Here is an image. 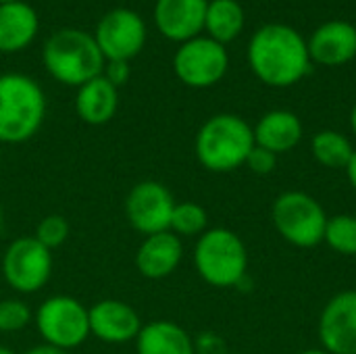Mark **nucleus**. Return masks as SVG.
Here are the masks:
<instances>
[{
  "mask_svg": "<svg viewBox=\"0 0 356 354\" xmlns=\"http://www.w3.org/2000/svg\"><path fill=\"white\" fill-rule=\"evenodd\" d=\"M248 63L252 73L273 88H290L311 71L307 40L286 23H267L254 31Z\"/></svg>",
  "mask_w": 356,
  "mask_h": 354,
  "instance_id": "obj_1",
  "label": "nucleus"
},
{
  "mask_svg": "<svg viewBox=\"0 0 356 354\" xmlns=\"http://www.w3.org/2000/svg\"><path fill=\"white\" fill-rule=\"evenodd\" d=\"M198 163L213 173H229L242 167L254 148L252 127L238 115L211 117L196 134Z\"/></svg>",
  "mask_w": 356,
  "mask_h": 354,
  "instance_id": "obj_2",
  "label": "nucleus"
},
{
  "mask_svg": "<svg viewBox=\"0 0 356 354\" xmlns=\"http://www.w3.org/2000/svg\"><path fill=\"white\" fill-rule=\"evenodd\" d=\"M46 71L65 86H83L102 75L104 56L94 35L81 29H60L52 33L42 50Z\"/></svg>",
  "mask_w": 356,
  "mask_h": 354,
  "instance_id": "obj_3",
  "label": "nucleus"
},
{
  "mask_svg": "<svg viewBox=\"0 0 356 354\" xmlns=\"http://www.w3.org/2000/svg\"><path fill=\"white\" fill-rule=\"evenodd\" d=\"M46 115L42 88L27 75H0V144L31 140Z\"/></svg>",
  "mask_w": 356,
  "mask_h": 354,
  "instance_id": "obj_4",
  "label": "nucleus"
},
{
  "mask_svg": "<svg viewBox=\"0 0 356 354\" xmlns=\"http://www.w3.org/2000/svg\"><path fill=\"white\" fill-rule=\"evenodd\" d=\"M198 275L215 288L240 286L248 269V252L242 238L227 227L207 230L194 248Z\"/></svg>",
  "mask_w": 356,
  "mask_h": 354,
  "instance_id": "obj_5",
  "label": "nucleus"
},
{
  "mask_svg": "<svg viewBox=\"0 0 356 354\" xmlns=\"http://www.w3.org/2000/svg\"><path fill=\"white\" fill-rule=\"evenodd\" d=\"M271 219L277 234L288 244L298 248H315L323 242L330 217L311 194L290 190L275 198Z\"/></svg>",
  "mask_w": 356,
  "mask_h": 354,
  "instance_id": "obj_6",
  "label": "nucleus"
},
{
  "mask_svg": "<svg viewBox=\"0 0 356 354\" xmlns=\"http://www.w3.org/2000/svg\"><path fill=\"white\" fill-rule=\"evenodd\" d=\"M35 325L46 344L63 351L77 348L90 336L88 309L73 296H50L35 311Z\"/></svg>",
  "mask_w": 356,
  "mask_h": 354,
  "instance_id": "obj_7",
  "label": "nucleus"
},
{
  "mask_svg": "<svg viewBox=\"0 0 356 354\" xmlns=\"http://www.w3.org/2000/svg\"><path fill=\"white\" fill-rule=\"evenodd\" d=\"M52 273V252L33 236L17 238L8 244L2 257V275L19 294L42 290Z\"/></svg>",
  "mask_w": 356,
  "mask_h": 354,
  "instance_id": "obj_8",
  "label": "nucleus"
},
{
  "mask_svg": "<svg viewBox=\"0 0 356 354\" xmlns=\"http://www.w3.org/2000/svg\"><path fill=\"white\" fill-rule=\"evenodd\" d=\"M229 67V56L223 44L211 38H192L184 42L173 58V71L190 88H211L219 83Z\"/></svg>",
  "mask_w": 356,
  "mask_h": 354,
  "instance_id": "obj_9",
  "label": "nucleus"
},
{
  "mask_svg": "<svg viewBox=\"0 0 356 354\" xmlns=\"http://www.w3.org/2000/svg\"><path fill=\"white\" fill-rule=\"evenodd\" d=\"M173 207L175 200L167 186L154 179H146L129 190L125 198V217L136 232L144 236H154L161 232H169Z\"/></svg>",
  "mask_w": 356,
  "mask_h": 354,
  "instance_id": "obj_10",
  "label": "nucleus"
},
{
  "mask_svg": "<svg viewBox=\"0 0 356 354\" xmlns=\"http://www.w3.org/2000/svg\"><path fill=\"white\" fill-rule=\"evenodd\" d=\"M94 40L104 61H129L144 48L146 25L138 13L113 8L98 21Z\"/></svg>",
  "mask_w": 356,
  "mask_h": 354,
  "instance_id": "obj_11",
  "label": "nucleus"
},
{
  "mask_svg": "<svg viewBox=\"0 0 356 354\" xmlns=\"http://www.w3.org/2000/svg\"><path fill=\"white\" fill-rule=\"evenodd\" d=\"M317 332L325 353L356 354V290H344L325 303Z\"/></svg>",
  "mask_w": 356,
  "mask_h": 354,
  "instance_id": "obj_12",
  "label": "nucleus"
},
{
  "mask_svg": "<svg viewBox=\"0 0 356 354\" xmlns=\"http://www.w3.org/2000/svg\"><path fill=\"white\" fill-rule=\"evenodd\" d=\"M90 334L106 344H125L138 338L142 330L140 315L123 300L106 298L88 309Z\"/></svg>",
  "mask_w": 356,
  "mask_h": 354,
  "instance_id": "obj_13",
  "label": "nucleus"
},
{
  "mask_svg": "<svg viewBox=\"0 0 356 354\" xmlns=\"http://www.w3.org/2000/svg\"><path fill=\"white\" fill-rule=\"evenodd\" d=\"M207 6L209 0H156L154 23L165 38L184 44L204 29Z\"/></svg>",
  "mask_w": 356,
  "mask_h": 354,
  "instance_id": "obj_14",
  "label": "nucleus"
},
{
  "mask_svg": "<svg viewBox=\"0 0 356 354\" xmlns=\"http://www.w3.org/2000/svg\"><path fill=\"white\" fill-rule=\"evenodd\" d=\"M311 63L340 67L356 56V27L348 21H327L319 25L307 42Z\"/></svg>",
  "mask_w": 356,
  "mask_h": 354,
  "instance_id": "obj_15",
  "label": "nucleus"
},
{
  "mask_svg": "<svg viewBox=\"0 0 356 354\" xmlns=\"http://www.w3.org/2000/svg\"><path fill=\"white\" fill-rule=\"evenodd\" d=\"M181 259V238L173 232H161L144 238L136 252V267L146 280H163L179 267Z\"/></svg>",
  "mask_w": 356,
  "mask_h": 354,
  "instance_id": "obj_16",
  "label": "nucleus"
},
{
  "mask_svg": "<svg viewBox=\"0 0 356 354\" xmlns=\"http://www.w3.org/2000/svg\"><path fill=\"white\" fill-rule=\"evenodd\" d=\"M254 144L271 150L273 154L290 152L302 140V123L292 111L275 108L265 113L252 127Z\"/></svg>",
  "mask_w": 356,
  "mask_h": 354,
  "instance_id": "obj_17",
  "label": "nucleus"
},
{
  "mask_svg": "<svg viewBox=\"0 0 356 354\" xmlns=\"http://www.w3.org/2000/svg\"><path fill=\"white\" fill-rule=\"evenodd\" d=\"M119 106L117 88L104 77L98 75L88 83L79 86L75 96V113L88 125H104L108 123Z\"/></svg>",
  "mask_w": 356,
  "mask_h": 354,
  "instance_id": "obj_18",
  "label": "nucleus"
},
{
  "mask_svg": "<svg viewBox=\"0 0 356 354\" xmlns=\"http://www.w3.org/2000/svg\"><path fill=\"white\" fill-rule=\"evenodd\" d=\"M38 15L23 2L0 4V52H19L31 44L38 33Z\"/></svg>",
  "mask_w": 356,
  "mask_h": 354,
  "instance_id": "obj_19",
  "label": "nucleus"
},
{
  "mask_svg": "<svg viewBox=\"0 0 356 354\" xmlns=\"http://www.w3.org/2000/svg\"><path fill=\"white\" fill-rule=\"evenodd\" d=\"M138 354H196L190 334L173 321H152L136 338Z\"/></svg>",
  "mask_w": 356,
  "mask_h": 354,
  "instance_id": "obj_20",
  "label": "nucleus"
},
{
  "mask_svg": "<svg viewBox=\"0 0 356 354\" xmlns=\"http://www.w3.org/2000/svg\"><path fill=\"white\" fill-rule=\"evenodd\" d=\"M244 27V8L238 0H211L207 6L204 17V29L209 31V38L227 44L240 35Z\"/></svg>",
  "mask_w": 356,
  "mask_h": 354,
  "instance_id": "obj_21",
  "label": "nucleus"
},
{
  "mask_svg": "<svg viewBox=\"0 0 356 354\" xmlns=\"http://www.w3.org/2000/svg\"><path fill=\"white\" fill-rule=\"evenodd\" d=\"M311 150L315 161L325 169H344V171L355 154V146L350 144V140L336 129L317 131L313 136Z\"/></svg>",
  "mask_w": 356,
  "mask_h": 354,
  "instance_id": "obj_22",
  "label": "nucleus"
},
{
  "mask_svg": "<svg viewBox=\"0 0 356 354\" xmlns=\"http://www.w3.org/2000/svg\"><path fill=\"white\" fill-rule=\"evenodd\" d=\"M209 225V215L204 211V207H200L198 202H175L173 213H171V225L169 232H173L175 236H202L207 232Z\"/></svg>",
  "mask_w": 356,
  "mask_h": 354,
  "instance_id": "obj_23",
  "label": "nucleus"
},
{
  "mask_svg": "<svg viewBox=\"0 0 356 354\" xmlns=\"http://www.w3.org/2000/svg\"><path fill=\"white\" fill-rule=\"evenodd\" d=\"M323 242L342 257H356V217L334 215L327 219Z\"/></svg>",
  "mask_w": 356,
  "mask_h": 354,
  "instance_id": "obj_24",
  "label": "nucleus"
},
{
  "mask_svg": "<svg viewBox=\"0 0 356 354\" xmlns=\"http://www.w3.org/2000/svg\"><path fill=\"white\" fill-rule=\"evenodd\" d=\"M42 246H46L48 250H54L58 246H63L69 238V223L63 215H48L44 217L38 227H35V236H33Z\"/></svg>",
  "mask_w": 356,
  "mask_h": 354,
  "instance_id": "obj_25",
  "label": "nucleus"
},
{
  "mask_svg": "<svg viewBox=\"0 0 356 354\" xmlns=\"http://www.w3.org/2000/svg\"><path fill=\"white\" fill-rule=\"evenodd\" d=\"M31 321V309L17 298L0 300V332L10 334L23 330Z\"/></svg>",
  "mask_w": 356,
  "mask_h": 354,
  "instance_id": "obj_26",
  "label": "nucleus"
},
{
  "mask_svg": "<svg viewBox=\"0 0 356 354\" xmlns=\"http://www.w3.org/2000/svg\"><path fill=\"white\" fill-rule=\"evenodd\" d=\"M244 165L252 173H257V175H269L275 169V165H277V154H273L271 150L261 148V146L254 144V148L250 150V154H248Z\"/></svg>",
  "mask_w": 356,
  "mask_h": 354,
  "instance_id": "obj_27",
  "label": "nucleus"
},
{
  "mask_svg": "<svg viewBox=\"0 0 356 354\" xmlns=\"http://www.w3.org/2000/svg\"><path fill=\"white\" fill-rule=\"evenodd\" d=\"M129 73H131L129 61H106V65H104V77H106L115 88L123 86V83L129 79Z\"/></svg>",
  "mask_w": 356,
  "mask_h": 354,
  "instance_id": "obj_28",
  "label": "nucleus"
},
{
  "mask_svg": "<svg viewBox=\"0 0 356 354\" xmlns=\"http://www.w3.org/2000/svg\"><path fill=\"white\" fill-rule=\"evenodd\" d=\"M25 354H69V351H63V348H58V346H52V344H40V346H33V348H29Z\"/></svg>",
  "mask_w": 356,
  "mask_h": 354,
  "instance_id": "obj_29",
  "label": "nucleus"
},
{
  "mask_svg": "<svg viewBox=\"0 0 356 354\" xmlns=\"http://www.w3.org/2000/svg\"><path fill=\"white\" fill-rule=\"evenodd\" d=\"M346 175H348V182H350L353 190L356 192V148L353 159H350V163H348V167H346Z\"/></svg>",
  "mask_w": 356,
  "mask_h": 354,
  "instance_id": "obj_30",
  "label": "nucleus"
},
{
  "mask_svg": "<svg viewBox=\"0 0 356 354\" xmlns=\"http://www.w3.org/2000/svg\"><path fill=\"white\" fill-rule=\"evenodd\" d=\"M350 127H353V131H355L356 136V104L353 106V111H350Z\"/></svg>",
  "mask_w": 356,
  "mask_h": 354,
  "instance_id": "obj_31",
  "label": "nucleus"
},
{
  "mask_svg": "<svg viewBox=\"0 0 356 354\" xmlns=\"http://www.w3.org/2000/svg\"><path fill=\"white\" fill-rule=\"evenodd\" d=\"M296 354H330V353H325L323 348H309V351H300V353H296Z\"/></svg>",
  "mask_w": 356,
  "mask_h": 354,
  "instance_id": "obj_32",
  "label": "nucleus"
},
{
  "mask_svg": "<svg viewBox=\"0 0 356 354\" xmlns=\"http://www.w3.org/2000/svg\"><path fill=\"white\" fill-rule=\"evenodd\" d=\"M0 354H15L10 348H6V346H0Z\"/></svg>",
  "mask_w": 356,
  "mask_h": 354,
  "instance_id": "obj_33",
  "label": "nucleus"
},
{
  "mask_svg": "<svg viewBox=\"0 0 356 354\" xmlns=\"http://www.w3.org/2000/svg\"><path fill=\"white\" fill-rule=\"evenodd\" d=\"M6 2H17V0H0V4H6Z\"/></svg>",
  "mask_w": 356,
  "mask_h": 354,
  "instance_id": "obj_34",
  "label": "nucleus"
},
{
  "mask_svg": "<svg viewBox=\"0 0 356 354\" xmlns=\"http://www.w3.org/2000/svg\"><path fill=\"white\" fill-rule=\"evenodd\" d=\"M0 165H2V144H0Z\"/></svg>",
  "mask_w": 356,
  "mask_h": 354,
  "instance_id": "obj_35",
  "label": "nucleus"
}]
</instances>
